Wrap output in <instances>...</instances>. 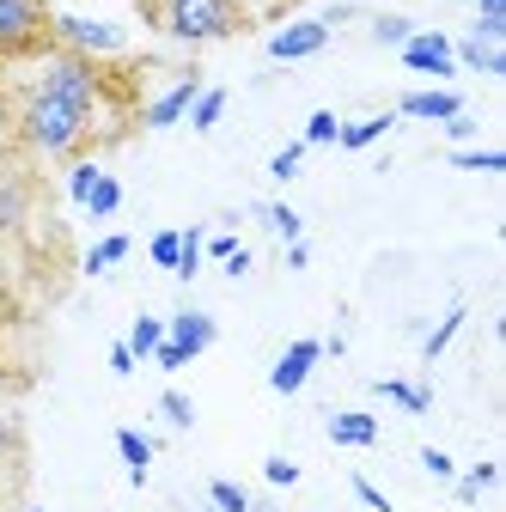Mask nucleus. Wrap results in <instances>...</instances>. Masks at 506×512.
Segmentation results:
<instances>
[{
    "instance_id": "21",
    "label": "nucleus",
    "mask_w": 506,
    "mask_h": 512,
    "mask_svg": "<svg viewBox=\"0 0 506 512\" xmlns=\"http://www.w3.org/2000/svg\"><path fill=\"white\" fill-rule=\"evenodd\" d=\"M226 116V92L214 86V92H196V104H189V128H202V135H208V128Z\"/></svg>"
},
{
    "instance_id": "30",
    "label": "nucleus",
    "mask_w": 506,
    "mask_h": 512,
    "mask_svg": "<svg viewBox=\"0 0 506 512\" xmlns=\"http://www.w3.org/2000/svg\"><path fill=\"white\" fill-rule=\"evenodd\" d=\"M452 165H458V171H500V165H506V153H476V147H458V153H452Z\"/></svg>"
},
{
    "instance_id": "29",
    "label": "nucleus",
    "mask_w": 506,
    "mask_h": 512,
    "mask_svg": "<svg viewBox=\"0 0 506 512\" xmlns=\"http://www.w3.org/2000/svg\"><path fill=\"white\" fill-rule=\"evenodd\" d=\"M257 214H263V220H269V226H275V232H281L287 244H299V232H305V226H299V214H293V208H281V202H269V208H257Z\"/></svg>"
},
{
    "instance_id": "20",
    "label": "nucleus",
    "mask_w": 506,
    "mask_h": 512,
    "mask_svg": "<svg viewBox=\"0 0 506 512\" xmlns=\"http://www.w3.org/2000/svg\"><path fill=\"white\" fill-rule=\"evenodd\" d=\"M159 342H165V324H159L153 311H141V317H135V330H129V354H135V360H147Z\"/></svg>"
},
{
    "instance_id": "4",
    "label": "nucleus",
    "mask_w": 506,
    "mask_h": 512,
    "mask_svg": "<svg viewBox=\"0 0 506 512\" xmlns=\"http://www.w3.org/2000/svg\"><path fill=\"white\" fill-rule=\"evenodd\" d=\"M49 25H55L49 0H0V61H31L55 49Z\"/></svg>"
},
{
    "instance_id": "41",
    "label": "nucleus",
    "mask_w": 506,
    "mask_h": 512,
    "mask_svg": "<svg viewBox=\"0 0 506 512\" xmlns=\"http://www.w3.org/2000/svg\"><path fill=\"white\" fill-rule=\"evenodd\" d=\"M269 7H275V13H281V7H293V0H269Z\"/></svg>"
},
{
    "instance_id": "28",
    "label": "nucleus",
    "mask_w": 506,
    "mask_h": 512,
    "mask_svg": "<svg viewBox=\"0 0 506 512\" xmlns=\"http://www.w3.org/2000/svg\"><path fill=\"white\" fill-rule=\"evenodd\" d=\"M159 415H165L171 427H196V403H189L183 391H165V397H159Z\"/></svg>"
},
{
    "instance_id": "36",
    "label": "nucleus",
    "mask_w": 506,
    "mask_h": 512,
    "mask_svg": "<svg viewBox=\"0 0 506 512\" xmlns=\"http://www.w3.org/2000/svg\"><path fill=\"white\" fill-rule=\"evenodd\" d=\"M354 494H360V506H372V512H391V500L378 494V488H372L366 476H354Z\"/></svg>"
},
{
    "instance_id": "17",
    "label": "nucleus",
    "mask_w": 506,
    "mask_h": 512,
    "mask_svg": "<svg viewBox=\"0 0 506 512\" xmlns=\"http://www.w3.org/2000/svg\"><path fill=\"white\" fill-rule=\"evenodd\" d=\"M415 31H421V25H415L409 13H378V19H372V43H385V49H403Z\"/></svg>"
},
{
    "instance_id": "34",
    "label": "nucleus",
    "mask_w": 506,
    "mask_h": 512,
    "mask_svg": "<svg viewBox=\"0 0 506 512\" xmlns=\"http://www.w3.org/2000/svg\"><path fill=\"white\" fill-rule=\"evenodd\" d=\"M263 476H269L275 488H293V482H299V464H293V458H269V464H263Z\"/></svg>"
},
{
    "instance_id": "11",
    "label": "nucleus",
    "mask_w": 506,
    "mask_h": 512,
    "mask_svg": "<svg viewBox=\"0 0 506 512\" xmlns=\"http://www.w3.org/2000/svg\"><path fill=\"white\" fill-rule=\"evenodd\" d=\"M214 336H220V324H214L208 311H177L171 324H165V342H171V348H183V360L208 354V348H214Z\"/></svg>"
},
{
    "instance_id": "25",
    "label": "nucleus",
    "mask_w": 506,
    "mask_h": 512,
    "mask_svg": "<svg viewBox=\"0 0 506 512\" xmlns=\"http://www.w3.org/2000/svg\"><path fill=\"white\" fill-rule=\"evenodd\" d=\"M336 128H342V116L311 110V122H305V147H336Z\"/></svg>"
},
{
    "instance_id": "27",
    "label": "nucleus",
    "mask_w": 506,
    "mask_h": 512,
    "mask_svg": "<svg viewBox=\"0 0 506 512\" xmlns=\"http://www.w3.org/2000/svg\"><path fill=\"white\" fill-rule=\"evenodd\" d=\"M208 506L214 512H250V500H244L238 482H208Z\"/></svg>"
},
{
    "instance_id": "43",
    "label": "nucleus",
    "mask_w": 506,
    "mask_h": 512,
    "mask_svg": "<svg viewBox=\"0 0 506 512\" xmlns=\"http://www.w3.org/2000/svg\"><path fill=\"white\" fill-rule=\"evenodd\" d=\"M263 512H269V506H263Z\"/></svg>"
},
{
    "instance_id": "18",
    "label": "nucleus",
    "mask_w": 506,
    "mask_h": 512,
    "mask_svg": "<svg viewBox=\"0 0 506 512\" xmlns=\"http://www.w3.org/2000/svg\"><path fill=\"white\" fill-rule=\"evenodd\" d=\"M378 397H391V403H403L409 415H427V391H421V384H409V378H378Z\"/></svg>"
},
{
    "instance_id": "14",
    "label": "nucleus",
    "mask_w": 506,
    "mask_h": 512,
    "mask_svg": "<svg viewBox=\"0 0 506 512\" xmlns=\"http://www.w3.org/2000/svg\"><path fill=\"white\" fill-rule=\"evenodd\" d=\"M330 439H336V445H360V452H366V445L378 439V421H372L366 409H336V415H330Z\"/></svg>"
},
{
    "instance_id": "39",
    "label": "nucleus",
    "mask_w": 506,
    "mask_h": 512,
    "mask_svg": "<svg viewBox=\"0 0 506 512\" xmlns=\"http://www.w3.org/2000/svg\"><path fill=\"white\" fill-rule=\"evenodd\" d=\"M476 19H506V0H476Z\"/></svg>"
},
{
    "instance_id": "22",
    "label": "nucleus",
    "mask_w": 506,
    "mask_h": 512,
    "mask_svg": "<svg viewBox=\"0 0 506 512\" xmlns=\"http://www.w3.org/2000/svg\"><path fill=\"white\" fill-rule=\"evenodd\" d=\"M116 208H122V183H116V177H98L92 196H86V214H92V220H110Z\"/></svg>"
},
{
    "instance_id": "3",
    "label": "nucleus",
    "mask_w": 506,
    "mask_h": 512,
    "mask_svg": "<svg viewBox=\"0 0 506 512\" xmlns=\"http://www.w3.org/2000/svg\"><path fill=\"white\" fill-rule=\"evenodd\" d=\"M31 86H43V92H55V98H68V104H86V110H98L104 92H110L104 61H86V55H74V49H43Z\"/></svg>"
},
{
    "instance_id": "16",
    "label": "nucleus",
    "mask_w": 506,
    "mask_h": 512,
    "mask_svg": "<svg viewBox=\"0 0 506 512\" xmlns=\"http://www.w3.org/2000/svg\"><path fill=\"white\" fill-rule=\"evenodd\" d=\"M397 116H366V122H342L336 128V147H348V153H360V147H372L378 135H385V128H391Z\"/></svg>"
},
{
    "instance_id": "8",
    "label": "nucleus",
    "mask_w": 506,
    "mask_h": 512,
    "mask_svg": "<svg viewBox=\"0 0 506 512\" xmlns=\"http://www.w3.org/2000/svg\"><path fill=\"white\" fill-rule=\"evenodd\" d=\"M397 55H403L409 74H427V80H452L458 74V55H452V37L446 31H415Z\"/></svg>"
},
{
    "instance_id": "7",
    "label": "nucleus",
    "mask_w": 506,
    "mask_h": 512,
    "mask_svg": "<svg viewBox=\"0 0 506 512\" xmlns=\"http://www.w3.org/2000/svg\"><path fill=\"white\" fill-rule=\"evenodd\" d=\"M31 208H37L31 171H25V165H0V244H7V238H25Z\"/></svg>"
},
{
    "instance_id": "37",
    "label": "nucleus",
    "mask_w": 506,
    "mask_h": 512,
    "mask_svg": "<svg viewBox=\"0 0 506 512\" xmlns=\"http://www.w3.org/2000/svg\"><path fill=\"white\" fill-rule=\"evenodd\" d=\"M446 135H452V141H470V135H476V116H470V110H458V116L446 122Z\"/></svg>"
},
{
    "instance_id": "32",
    "label": "nucleus",
    "mask_w": 506,
    "mask_h": 512,
    "mask_svg": "<svg viewBox=\"0 0 506 512\" xmlns=\"http://www.w3.org/2000/svg\"><path fill=\"white\" fill-rule=\"evenodd\" d=\"M494 476H500V470H494V464H476V470H470V476H464V482H458V500H476V494H482V488H494Z\"/></svg>"
},
{
    "instance_id": "15",
    "label": "nucleus",
    "mask_w": 506,
    "mask_h": 512,
    "mask_svg": "<svg viewBox=\"0 0 506 512\" xmlns=\"http://www.w3.org/2000/svg\"><path fill=\"white\" fill-rule=\"evenodd\" d=\"M116 452H122V464H129V482L141 488V482H147V464H153V439L135 433V427H122V433H116Z\"/></svg>"
},
{
    "instance_id": "13",
    "label": "nucleus",
    "mask_w": 506,
    "mask_h": 512,
    "mask_svg": "<svg viewBox=\"0 0 506 512\" xmlns=\"http://www.w3.org/2000/svg\"><path fill=\"white\" fill-rule=\"evenodd\" d=\"M458 110H464L458 92H409V98L397 104V116H415V122H452Z\"/></svg>"
},
{
    "instance_id": "31",
    "label": "nucleus",
    "mask_w": 506,
    "mask_h": 512,
    "mask_svg": "<svg viewBox=\"0 0 506 512\" xmlns=\"http://www.w3.org/2000/svg\"><path fill=\"white\" fill-rule=\"evenodd\" d=\"M177 250H183V232H153V263L177 275Z\"/></svg>"
},
{
    "instance_id": "5",
    "label": "nucleus",
    "mask_w": 506,
    "mask_h": 512,
    "mask_svg": "<svg viewBox=\"0 0 506 512\" xmlns=\"http://www.w3.org/2000/svg\"><path fill=\"white\" fill-rule=\"evenodd\" d=\"M49 37H55V49H74V55H86V61H110V55L129 49V31H122V25L86 19V13H55Z\"/></svg>"
},
{
    "instance_id": "2",
    "label": "nucleus",
    "mask_w": 506,
    "mask_h": 512,
    "mask_svg": "<svg viewBox=\"0 0 506 512\" xmlns=\"http://www.w3.org/2000/svg\"><path fill=\"white\" fill-rule=\"evenodd\" d=\"M141 13H147L153 31H165L183 49H208V43H226V37L250 31L244 0H141Z\"/></svg>"
},
{
    "instance_id": "26",
    "label": "nucleus",
    "mask_w": 506,
    "mask_h": 512,
    "mask_svg": "<svg viewBox=\"0 0 506 512\" xmlns=\"http://www.w3.org/2000/svg\"><path fill=\"white\" fill-rule=\"evenodd\" d=\"M98 177H104V171H98L92 159H74V165H68V196H74L80 208H86V196H92V183H98Z\"/></svg>"
},
{
    "instance_id": "35",
    "label": "nucleus",
    "mask_w": 506,
    "mask_h": 512,
    "mask_svg": "<svg viewBox=\"0 0 506 512\" xmlns=\"http://www.w3.org/2000/svg\"><path fill=\"white\" fill-rule=\"evenodd\" d=\"M421 464H427V476H439V482H452V476H458V470H452V458L439 452V445H427V452H421Z\"/></svg>"
},
{
    "instance_id": "19",
    "label": "nucleus",
    "mask_w": 506,
    "mask_h": 512,
    "mask_svg": "<svg viewBox=\"0 0 506 512\" xmlns=\"http://www.w3.org/2000/svg\"><path fill=\"white\" fill-rule=\"evenodd\" d=\"M122 256H129V238L110 232L104 244H92V250H86V263H80V269H86V275H104V269H116V263H122Z\"/></svg>"
},
{
    "instance_id": "1",
    "label": "nucleus",
    "mask_w": 506,
    "mask_h": 512,
    "mask_svg": "<svg viewBox=\"0 0 506 512\" xmlns=\"http://www.w3.org/2000/svg\"><path fill=\"white\" fill-rule=\"evenodd\" d=\"M19 141L31 153H43V159H80L98 141V110L68 104V98L43 92V86H25V98H19Z\"/></svg>"
},
{
    "instance_id": "42",
    "label": "nucleus",
    "mask_w": 506,
    "mask_h": 512,
    "mask_svg": "<svg viewBox=\"0 0 506 512\" xmlns=\"http://www.w3.org/2000/svg\"><path fill=\"white\" fill-rule=\"evenodd\" d=\"M25 512H43V506H25Z\"/></svg>"
},
{
    "instance_id": "12",
    "label": "nucleus",
    "mask_w": 506,
    "mask_h": 512,
    "mask_svg": "<svg viewBox=\"0 0 506 512\" xmlns=\"http://www.w3.org/2000/svg\"><path fill=\"white\" fill-rule=\"evenodd\" d=\"M196 92H202V80H196V74L171 80V86L141 110V122H147V128H171V122H183V116H189V104H196Z\"/></svg>"
},
{
    "instance_id": "33",
    "label": "nucleus",
    "mask_w": 506,
    "mask_h": 512,
    "mask_svg": "<svg viewBox=\"0 0 506 512\" xmlns=\"http://www.w3.org/2000/svg\"><path fill=\"white\" fill-rule=\"evenodd\" d=\"M299 165H305V141H293V147H281V153H275V165H269V171H275V177H281V183H287V177H293V171H299Z\"/></svg>"
},
{
    "instance_id": "38",
    "label": "nucleus",
    "mask_w": 506,
    "mask_h": 512,
    "mask_svg": "<svg viewBox=\"0 0 506 512\" xmlns=\"http://www.w3.org/2000/svg\"><path fill=\"white\" fill-rule=\"evenodd\" d=\"M110 372H135V354H129V342H116V348H110Z\"/></svg>"
},
{
    "instance_id": "6",
    "label": "nucleus",
    "mask_w": 506,
    "mask_h": 512,
    "mask_svg": "<svg viewBox=\"0 0 506 512\" xmlns=\"http://www.w3.org/2000/svg\"><path fill=\"white\" fill-rule=\"evenodd\" d=\"M452 55L464 61V68L500 80V74H506V19H476V25L452 43Z\"/></svg>"
},
{
    "instance_id": "10",
    "label": "nucleus",
    "mask_w": 506,
    "mask_h": 512,
    "mask_svg": "<svg viewBox=\"0 0 506 512\" xmlns=\"http://www.w3.org/2000/svg\"><path fill=\"white\" fill-rule=\"evenodd\" d=\"M324 360V342H311V336H299L281 360H275V372H269V391L275 397H299L305 391V378H311V366Z\"/></svg>"
},
{
    "instance_id": "24",
    "label": "nucleus",
    "mask_w": 506,
    "mask_h": 512,
    "mask_svg": "<svg viewBox=\"0 0 506 512\" xmlns=\"http://www.w3.org/2000/svg\"><path fill=\"white\" fill-rule=\"evenodd\" d=\"M196 269H202V226H189L177 250V281H196Z\"/></svg>"
},
{
    "instance_id": "23",
    "label": "nucleus",
    "mask_w": 506,
    "mask_h": 512,
    "mask_svg": "<svg viewBox=\"0 0 506 512\" xmlns=\"http://www.w3.org/2000/svg\"><path fill=\"white\" fill-rule=\"evenodd\" d=\"M458 330H464V305H452L446 317H439V330H433V336L421 342V354H427V360H439V354L452 348V336H458Z\"/></svg>"
},
{
    "instance_id": "9",
    "label": "nucleus",
    "mask_w": 506,
    "mask_h": 512,
    "mask_svg": "<svg viewBox=\"0 0 506 512\" xmlns=\"http://www.w3.org/2000/svg\"><path fill=\"white\" fill-rule=\"evenodd\" d=\"M263 49H269V61H311L318 49H330V25L324 19H287Z\"/></svg>"
},
{
    "instance_id": "40",
    "label": "nucleus",
    "mask_w": 506,
    "mask_h": 512,
    "mask_svg": "<svg viewBox=\"0 0 506 512\" xmlns=\"http://www.w3.org/2000/svg\"><path fill=\"white\" fill-rule=\"evenodd\" d=\"M208 250H214V256H220V263H226V256L238 250V238H226V232H220V238H208Z\"/></svg>"
}]
</instances>
